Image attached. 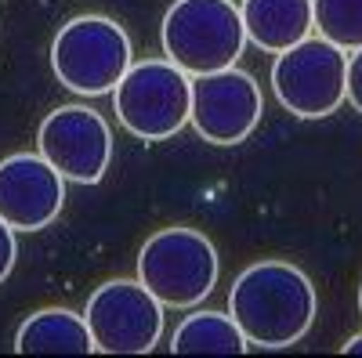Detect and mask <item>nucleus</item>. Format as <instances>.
Masks as SVG:
<instances>
[{
    "label": "nucleus",
    "instance_id": "f257e3e1",
    "mask_svg": "<svg viewBox=\"0 0 362 358\" xmlns=\"http://www.w3.org/2000/svg\"><path fill=\"white\" fill-rule=\"evenodd\" d=\"M228 315L250 347L286 351L312 333L319 297L305 268L268 257L247 264L235 275L228 290Z\"/></svg>",
    "mask_w": 362,
    "mask_h": 358
},
{
    "label": "nucleus",
    "instance_id": "f03ea898",
    "mask_svg": "<svg viewBox=\"0 0 362 358\" xmlns=\"http://www.w3.org/2000/svg\"><path fill=\"white\" fill-rule=\"evenodd\" d=\"M160 44L181 73L206 76L239 66L250 40L235 0H174L160 22Z\"/></svg>",
    "mask_w": 362,
    "mask_h": 358
},
{
    "label": "nucleus",
    "instance_id": "7ed1b4c3",
    "mask_svg": "<svg viewBox=\"0 0 362 358\" xmlns=\"http://www.w3.org/2000/svg\"><path fill=\"white\" fill-rule=\"evenodd\" d=\"M221 257L210 235L189 225L153 232L138 250V279L163 308H199L218 286Z\"/></svg>",
    "mask_w": 362,
    "mask_h": 358
},
{
    "label": "nucleus",
    "instance_id": "20e7f679",
    "mask_svg": "<svg viewBox=\"0 0 362 358\" xmlns=\"http://www.w3.org/2000/svg\"><path fill=\"white\" fill-rule=\"evenodd\" d=\"M131 62L127 29L105 15H76L51 40V69L58 83L80 98L112 95Z\"/></svg>",
    "mask_w": 362,
    "mask_h": 358
},
{
    "label": "nucleus",
    "instance_id": "39448f33",
    "mask_svg": "<svg viewBox=\"0 0 362 358\" xmlns=\"http://www.w3.org/2000/svg\"><path fill=\"white\" fill-rule=\"evenodd\" d=\"M116 119L127 134L141 141H167L189 127L192 112V76L181 73L170 58L131 62L112 91Z\"/></svg>",
    "mask_w": 362,
    "mask_h": 358
},
{
    "label": "nucleus",
    "instance_id": "423d86ee",
    "mask_svg": "<svg viewBox=\"0 0 362 358\" xmlns=\"http://www.w3.org/2000/svg\"><path fill=\"white\" fill-rule=\"evenodd\" d=\"M272 95L297 119H326L348 102V51L305 37L272 62Z\"/></svg>",
    "mask_w": 362,
    "mask_h": 358
},
{
    "label": "nucleus",
    "instance_id": "0eeeda50",
    "mask_svg": "<svg viewBox=\"0 0 362 358\" xmlns=\"http://www.w3.org/2000/svg\"><path fill=\"white\" fill-rule=\"evenodd\" d=\"M87 330L102 354H148L163 340V304L141 279H109L87 297Z\"/></svg>",
    "mask_w": 362,
    "mask_h": 358
},
{
    "label": "nucleus",
    "instance_id": "6e6552de",
    "mask_svg": "<svg viewBox=\"0 0 362 358\" xmlns=\"http://www.w3.org/2000/svg\"><path fill=\"white\" fill-rule=\"evenodd\" d=\"M37 153L73 185H98L112 163V131L90 105H58L37 131Z\"/></svg>",
    "mask_w": 362,
    "mask_h": 358
},
{
    "label": "nucleus",
    "instance_id": "1a4fd4ad",
    "mask_svg": "<svg viewBox=\"0 0 362 358\" xmlns=\"http://www.w3.org/2000/svg\"><path fill=\"white\" fill-rule=\"evenodd\" d=\"M261 112H264L261 83L239 66L192 76L189 124L203 141L218 148H232L239 141H247L261 124Z\"/></svg>",
    "mask_w": 362,
    "mask_h": 358
},
{
    "label": "nucleus",
    "instance_id": "9d476101",
    "mask_svg": "<svg viewBox=\"0 0 362 358\" xmlns=\"http://www.w3.org/2000/svg\"><path fill=\"white\" fill-rule=\"evenodd\" d=\"M66 206V177L40 153H11L0 160V221L15 232H44Z\"/></svg>",
    "mask_w": 362,
    "mask_h": 358
},
{
    "label": "nucleus",
    "instance_id": "9b49d317",
    "mask_svg": "<svg viewBox=\"0 0 362 358\" xmlns=\"http://www.w3.org/2000/svg\"><path fill=\"white\" fill-rule=\"evenodd\" d=\"M239 15L247 25V40L268 54L300 44L315 29L312 0H243Z\"/></svg>",
    "mask_w": 362,
    "mask_h": 358
},
{
    "label": "nucleus",
    "instance_id": "f8f14e48",
    "mask_svg": "<svg viewBox=\"0 0 362 358\" xmlns=\"http://www.w3.org/2000/svg\"><path fill=\"white\" fill-rule=\"evenodd\" d=\"M15 351L18 354H90L95 340H90L83 315L69 308H44L15 330Z\"/></svg>",
    "mask_w": 362,
    "mask_h": 358
},
{
    "label": "nucleus",
    "instance_id": "ddd939ff",
    "mask_svg": "<svg viewBox=\"0 0 362 358\" xmlns=\"http://www.w3.org/2000/svg\"><path fill=\"white\" fill-rule=\"evenodd\" d=\"M247 347L250 344L243 330L235 326L228 311H206V308L185 315L170 337L174 354H243Z\"/></svg>",
    "mask_w": 362,
    "mask_h": 358
},
{
    "label": "nucleus",
    "instance_id": "4468645a",
    "mask_svg": "<svg viewBox=\"0 0 362 358\" xmlns=\"http://www.w3.org/2000/svg\"><path fill=\"white\" fill-rule=\"evenodd\" d=\"M312 18L322 40L341 51L362 47V0H312Z\"/></svg>",
    "mask_w": 362,
    "mask_h": 358
},
{
    "label": "nucleus",
    "instance_id": "2eb2a0df",
    "mask_svg": "<svg viewBox=\"0 0 362 358\" xmlns=\"http://www.w3.org/2000/svg\"><path fill=\"white\" fill-rule=\"evenodd\" d=\"M15 257H18V239L15 228L8 221H0V286L8 282V275L15 272Z\"/></svg>",
    "mask_w": 362,
    "mask_h": 358
},
{
    "label": "nucleus",
    "instance_id": "dca6fc26",
    "mask_svg": "<svg viewBox=\"0 0 362 358\" xmlns=\"http://www.w3.org/2000/svg\"><path fill=\"white\" fill-rule=\"evenodd\" d=\"M348 102L362 116V47L348 51Z\"/></svg>",
    "mask_w": 362,
    "mask_h": 358
},
{
    "label": "nucleus",
    "instance_id": "f3484780",
    "mask_svg": "<svg viewBox=\"0 0 362 358\" xmlns=\"http://www.w3.org/2000/svg\"><path fill=\"white\" fill-rule=\"evenodd\" d=\"M341 354H362V333H355L348 344H341Z\"/></svg>",
    "mask_w": 362,
    "mask_h": 358
},
{
    "label": "nucleus",
    "instance_id": "a211bd4d",
    "mask_svg": "<svg viewBox=\"0 0 362 358\" xmlns=\"http://www.w3.org/2000/svg\"><path fill=\"white\" fill-rule=\"evenodd\" d=\"M358 315H362V282H358Z\"/></svg>",
    "mask_w": 362,
    "mask_h": 358
}]
</instances>
